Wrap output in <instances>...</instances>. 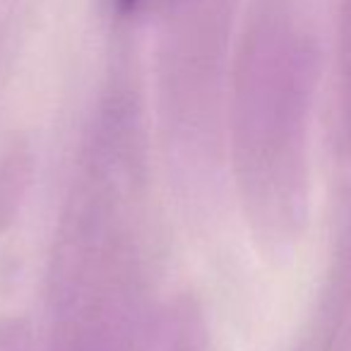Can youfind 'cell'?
<instances>
[{
  "mask_svg": "<svg viewBox=\"0 0 351 351\" xmlns=\"http://www.w3.org/2000/svg\"><path fill=\"white\" fill-rule=\"evenodd\" d=\"M125 3H135V0H125Z\"/></svg>",
  "mask_w": 351,
  "mask_h": 351,
  "instance_id": "cell-1",
  "label": "cell"
}]
</instances>
